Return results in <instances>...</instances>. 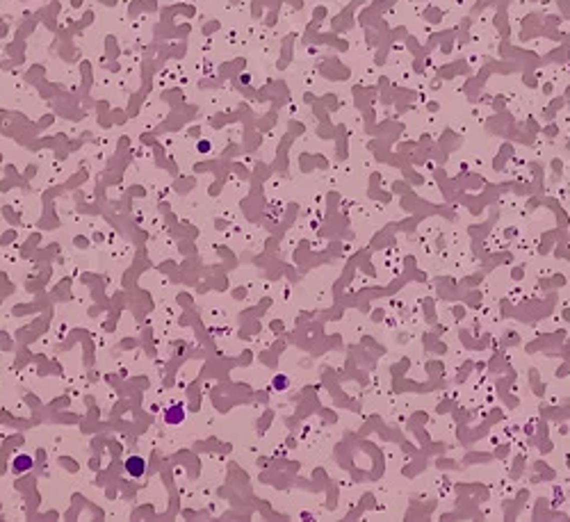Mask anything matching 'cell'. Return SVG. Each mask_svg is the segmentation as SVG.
<instances>
[{
    "mask_svg": "<svg viewBox=\"0 0 570 522\" xmlns=\"http://www.w3.org/2000/svg\"><path fill=\"white\" fill-rule=\"evenodd\" d=\"M126 472H128L133 479L144 476V472H146V458H142V456H130V458H126Z\"/></svg>",
    "mask_w": 570,
    "mask_h": 522,
    "instance_id": "obj_1",
    "label": "cell"
},
{
    "mask_svg": "<svg viewBox=\"0 0 570 522\" xmlns=\"http://www.w3.org/2000/svg\"><path fill=\"white\" fill-rule=\"evenodd\" d=\"M183 418H185V410H183V406H174V408L167 413V422H171V424H178V422H183Z\"/></svg>",
    "mask_w": 570,
    "mask_h": 522,
    "instance_id": "obj_3",
    "label": "cell"
},
{
    "mask_svg": "<svg viewBox=\"0 0 570 522\" xmlns=\"http://www.w3.org/2000/svg\"><path fill=\"white\" fill-rule=\"evenodd\" d=\"M12 466H14V472H16V474H21V472H28V470L32 468V456H28V454H19V456L14 458V463H12Z\"/></svg>",
    "mask_w": 570,
    "mask_h": 522,
    "instance_id": "obj_2",
    "label": "cell"
}]
</instances>
